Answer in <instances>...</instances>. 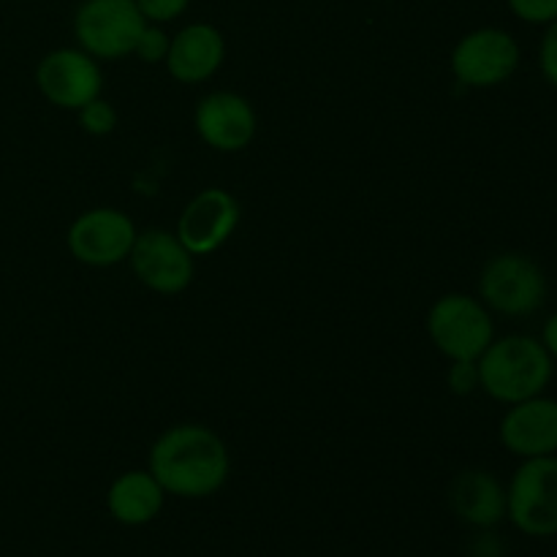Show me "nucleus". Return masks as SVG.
I'll return each instance as SVG.
<instances>
[{"label": "nucleus", "instance_id": "nucleus-6", "mask_svg": "<svg viewBox=\"0 0 557 557\" xmlns=\"http://www.w3.org/2000/svg\"><path fill=\"white\" fill-rule=\"evenodd\" d=\"M145 25L136 0H82L74 14V38L96 60H120L134 54Z\"/></svg>", "mask_w": 557, "mask_h": 557}, {"label": "nucleus", "instance_id": "nucleus-2", "mask_svg": "<svg viewBox=\"0 0 557 557\" xmlns=\"http://www.w3.org/2000/svg\"><path fill=\"white\" fill-rule=\"evenodd\" d=\"M476 364L479 389L504 406L544 395L555 375V359L533 335L495 337Z\"/></svg>", "mask_w": 557, "mask_h": 557}, {"label": "nucleus", "instance_id": "nucleus-16", "mask_svg": "<svg viewBox=\"0 0 557 557\" xmlns=\"http://www.w3.org/2000/svg\"><path fill=\"white\" fill-rule=\"evenodd\" d=\"M166 504V493L150 471H125L109 484L107 511L117 525L145 528Z\"/></svg>", "mask_w": 557, "mask_h": 557}, {"label": "nucleus", "instance_id": "nucleus-23", "mask_svg": "<svg viewBox=\"0 0 557 557\" xmlns=\"http://www.w3.org/2000/svg\"><path fill=\"white\" fill-rule=\"evenodd\" d=\"M484 536L476 539V549H473V557H504V544L495 536H490V531H482Z\"/></svg>", "mask_w": 557, "mask_h": 557}, {"label": "nucleus", "instance_id": "nucleus-21", "mask_svg": "<svg viewBox=\"0 0 557 557\" xmlns=\"http://www.w3.org/2000/svg\"><path fill=\"white\" fill-rule=\"evenodd\" d=\"M446 384H449V389L455 395H473L479 389V364L473 359H457V362L449 364Z\"/></svg>", "mask_w": 557, "mask_h": 557}, {"label": "nucleus", "instance_id": "nucleus-5", "mask_svg": "<svg viewBox=\"0 0 557 557\" xmlns=\"http://www.w3.org/2000/svg\"><path fill=\"white\" fill-rule=\"evenodd\" d=\"M506 520L528 539L557 536V455L517 466L506 484Z\"/></svg>", "mask_w": 557, "mask_h": 557}, {"label": "nucleus", "instance_id": "nucleus-20", "mask_svg": "<svg viewBox=\"0 0 557 557\" xmlns=\"http://www.w3.org/2000/svg\"><path fill=\"white\" fill-rule=\"evenodd\" d=\"M141 16L152 25H166V22H174L177 16H183L188 11L190 0H136Z\"/></svg>", "mask_w": 557, "mask_h": 557}, {"label": "nucleus", "instance_id": "nucleus-3", "mask_svg": "<svg viewBox=\"0 0 557 557\" xmlns=\"http://www.w3.org/2000/svg\"><path fill=\"white\" fill-rule=\"evenodd\" d=\"M547 294L549 281L539 261L515 250L487 259L479 275V299L487 305L490 313L506 319H525L539 313L547 302Z\"/></svg>", "mask_w": 557, "mask_h": 557}, {"label": "nucleus", "instance_id": "nucleus-17", "mask_svg": "<svg viewBox=\"0 0 557 557\" xmlns=\"http://www.w3.org/2000/svg\"><path fill=\"white\" fill-rule=\"evenodd\" d=\"M76 117H79L82 131L90 136H109L117 128V109L101 96L92 98L90 103H85V107L76 112Z\"/></svg>", "mask_w": 557, "mask_h": 557}, {"label": "nucleus", "instance_id": "nucleus-11", "mask_svg": "<svg viewBox=\"0 0 557 557\" xmlns=\"http://www.w3.org/2000/svg\"><path fill=\"white\" fill-rule=\"evenodd\" d=\"M239 226V201L223 188H205L183 207L177 237L190 256H212L232 239Z\"/></svg>", "mask_w": 557, "mask_h": 557}, {"label": "nucleus", "instance_id": "nucleus-19", "mask_svg": "<svg viewBox=\"0 0 557 557\" xmlns=\"http://www.w3.org/2000/svg\"><path fill=\"white\" fill-rule=\"evenodd\" d=\"M511 14L528 25H544L557 20V0H506Z\"/></svg>", "mask_w": 557, "mask_h": 557}, {"label": "nucleus", "instance_id": "nucleus-15", "mask_svg": "<svg viewBox=\"0 0 557 557\" xmlns=\"http://www.w3.org/2000/svg\"><path fill=\"white\" fill-rule=\"evenodd\" d=\"M451 511L476 531H493L506 520V487L490 471H462L451 479Z\"/></svg>", "mask_w": 557, "mask_h": 557}, {"label": "nucleus", "instance_id": "nucleus-22", "mask_svg": "<svg viewBox=\"0 0 557 557\" xmlns=\"http://www.w3.org/2000/svg\"><path fill=\"white\" fill-rule=\"evenodd\" d=\"M539 69H542L544 82L557 90V20L549 22L539 44Z\"/></svg>", "mask_w": 557, "mask_h": 557}, {"label": "nucleus", "instance_id": "nucleus-12", "mask_svg": "<svg viewBox=\"0 0 557 557\" xmlns=\"http://www.w3.org/2000/svg\"><path fill=\"white\" fill-rule=\"evenodd\" d=\"M194 128L207 147L218 152H243L259 131L253 103L232 90L207 92L194 112Z\"/></svg>", "mask_w": 557, "mask_h": 557}, {"label": "nucleus", "instance_id": "nucleus-10", "mask_svg": "<svg viewBox=\"0 0 557 557\" xmlns=\"http://www.w3.org/2000/svg\"><path fill=\"white\" fill-rule=\"evenodd\" d=\"M128 264L141 286L150 292L174 297L194 283V256L180 243V237L166 228H145L136 234Z\"/></svg>", "mask_w": 557, "mask_h": 557}, {"label": "nucleus", "instance_id": "nucleus-18", "mask_svg": "<svg viewBox=\"0 0 557 557\" xmlns=\"http://www.w3.org/2000/svg\"><path fill=\"white\" fill-rule=\"evenodd\" d=\"M169 44H172V36L163 30V25H152V22H147L139 41H136L134 54L139 60H145V63H163L169 54Z\"/></svg>", "mask_w": 557, "mask_h": 557}, {"label": "nucleus", "instance_id": "nucleus-13", "mask_svg": "<svg viewBox=\"0 0 557 557\" xmlns=\"http://www.w3.org/2000/svg\"><path fill=\"white\" fill-rule=\"evenodd\" d=\"M498 438L509 455L520 460L557 455V400L547 392L506 408Z\"/></svg>", "mask_w": 557, "mask_h": 557}, {"label": "nucleus", "instance_id": "nucleus-4", "mask_svg": "<svg viewBox=\"0 0 557 557\" xmlns=\"http://www.w3.org/2000/svg\"><path fill=\"white\" fill-rule=\"evenodd\" d=\"M428 335L449 362H476L495 341V321L487 305L471 294L451 292L433 302L428 313Z\"/></svg>", "mask_w": 557, "mask_h": 557}, {"label": "nucleus", "instance_id": "nucleus-14", "mask_svg": "<svg viewBox=\"0 0 557 557\" xmlns=\"http://www.w3.org/2000/svg\"><path fill=\"white\" fill-rule=\"evenodd\" d=\"M226 60V38L210 22H190L172 36L166 69L180 85H201L221 71Z\"/></svg>", "mask_w": 557, "mask_h": 557}, {"label": "nucleus", "instance_id": "nucleus-24", "mask_svg": "<svg viewBox=\"0 0 557 557\" xmlns=\"http://www.w3.org/2000/svg\"><path fill=\"white\" fill-rule=\"evenodd\" d=\"M539 341L544 343V348H547V351H549V357H553L555 362H557V310H555L553 315H549L547 321H544L542 337H539Z\"/></svg>", "mask_w": 557, "mask_h": 557}, {"label": "nucleus", "instance_id": "nucleus-1", "mask_svg": "<svg viewBox=\"0 0 557 557\" xmlns=\"http://www.w3.org/2000/svg\"><path fill=\"white\" fill-rule=\"evenodd\" d=\"M147 471L158 479L166 495L201 500L228 482L232 457L215 430L205 424H174L150 446Z\"/></svg>", "mask_w": 557, "mask_h": 557}, {"label": "nucleus", "instance_id": "nucleus-9", "mask_svg": "<svg viewBox=\"0 0 557 557\" xmlns=\"http://www.w3.org/2000/svg\"><path fill=\"white\" fill-rule=\"evenodd\" d=\"M36 87L52 107L79 112L103 92V71L85 49L60 47L38 60Z\"/></svg>", "mask_w": 557, "mask_h": 557}, {"label": "nucleus", "instance_id": "nucleus-8", "mask_svg": "<svg viewBox=\"0 0 557 557\" xmlns=\"http://www.w3.org/2000/svg\"><path fill=\"white\" fill-rule=\"evenodd\" d=\"M136 234V223L123 210L92 207L74 218L65 234V245L79 264L107 270L128 261Z\"/></svg>", "mask_w": 557, "mask_h": 557}, {"label": "nucleus", "instance_id": "nucleus-7", "mask_svg": "<svg viewBox=\"0 0 557 557\" xmlns=\"http://www.w3.org/2000/svg\"><path fill=\"white\" fill-rule=\"evenodd\" d=\"M522 49L517 38L504 27H476L466 33L451 49V74L462 87L490 90L517 74Z\"/></svg>", "mask_w": 557, "mask_h": 557}]
</instances>
